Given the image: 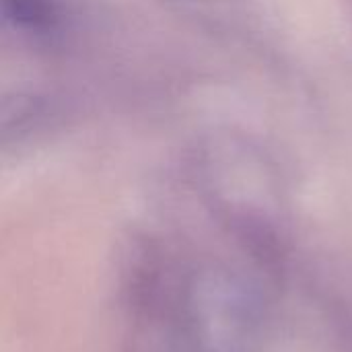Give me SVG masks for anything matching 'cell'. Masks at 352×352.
<instances>
[{"instance_id":"2","label":"cell","mask_w":352,"mask_h":352,"mask_svg":"<svg viewBox=\"0 0 352 352\" xmlns=\"http://www.w3.org/2000/svg\"><path fill=\"white\" fill-rule=\"evenodd\" d=\"M6 4L12 6V14L19 23L33 29L47 25L52 19V6L47 0H6Z\"/></svg>"},{"instance_id":"1","label":"cell","mask_w":352,"mask_h":352,"mask_svg":"<svg viewBox=\"0 0 352 352\" xmlns=\"http://www.w3.org/2000/svg\"><path fill=\"white\" fill-rule=\"evenodd\" d=\"M270 285L254 266L138 239L120 280L126 352H256Z\"/></svg>"}]
</instances>
